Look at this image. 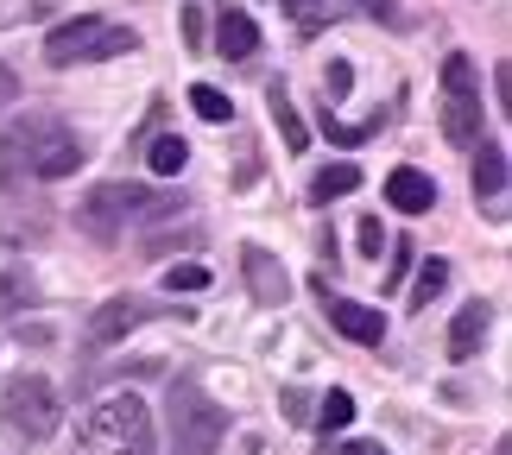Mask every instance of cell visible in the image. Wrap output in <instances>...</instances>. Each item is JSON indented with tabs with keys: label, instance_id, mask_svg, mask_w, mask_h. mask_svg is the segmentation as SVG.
Here are the masks:
<instances>
[{
	"label": "cell",
	"instance_id": "cell-14",
	"mask_svg": "<svg viewBox=\"0 0 512 455\" xmlns=\"http://www.w3.org/2000/svg\"><path fill=\"white\" fill-rule=\"evenodd\" d=\"M266 102H272V127H279V140H285V152H304V146H310V127L298 121V108H291V95H285V83H272V89H266Z\"/></svg>",
	"mask_w": 512,
	"mask_h": 455
},
{
	"label": "cell",
	"instance_id": "cell-17",
	"mask_svg": "<svg viewBox=\"0 0 512 455\" xmlns=\"http://www.w3.org/2000/svg\"><path fill=\"white\" fill-rule=\"evenodd\" d=\"M26 304H38V285L19 266H0V316H19Z\"/></svg>",
	"mask_w": 512,
	"mask_h": 455
},
{
	"label": "cell",
	"instance_id": "cell-15",
	"mask_svg": "<svg viewBox=\"0 0 512 455\" xmlns=\"http://www.w3.org/2000/svg\"><path fill=\"white\" fill-rule=\"evenodd\" d=\"M348 190H361V165H348V158L310 177V203H329V196H348Z\"/></svg>",
	"mask_w": 512,
	"mask_h": 455
},
{
	"label": "cell",
	"instance_id": "cell-11",
	"mask_svg": "<svg viewBox=\"0 0 512 455\" xmlns=\"http://www.w3.org/2000/svg\"><path fill=\"white\" fill-rule=\"evenodd\" d=\"M386 203L405 209V215H424V209H437V184H430L418 165H399L386 177Z\"/></svg>",
	"mask_w": 512,
	"mask_h": 455
},
{
	"label": "cell",
	"instance_id": "cell-31",
	"mask_svg": "<svg viewBox=\"0 0 512 455\" xmlns=\"http://www.w3.org/2000/svg\"><path fill=\"white\" fill-rule=\"evenodd\" d=\"M361 13H373V19H392V0H361Z\"/></svg>",
	"mask_w": 512,
	"mask_h": 455
},
{
	"label": "cell",
	"instance_id": "cell-19",
	"mask_svg": "<svg viewBox=\"0 0 512 455\" xmlns=\"http://www.w3.org/2000/svg\"><path fill=\"white\" fill-rule=\"evenodd\" d=\"M310 418H317L323 430H348V424H354V399H348V392L336 386V392H323V405L310 411Z\"/></svg>",
	"mask_w": 512,
	"mask_h": 455
},
{
	"label": "cell",
	"instance_id": "cell-8",
	"mask_svg": "<svg viewBox=\"0 0 512 455\" xmlns=\"http://www.w3.org/2000/svg\"><path fill=\"white\" fill-rule=\"evenodd\" d=\"M146 316H152L146 298H108L102 310L89 316V329H83V335H89V348H114V342H127V335L140 329Z\"/></svg>",
	"mask_w": 512,
	"mask_h": 455
},
{
	"label": "cell",
	"instance_id": "cell-30",
	"mask_svg": "<svg viewBox=\"0 0 512 455\" xmlns=\"http://www.w3.org/2000/svg\"><path fill=\"white\" fill-rule=\"evenodd\" d=\"M329 455H386V449H380V443H336Z\"/></svg>",
	"mask_w": 512,
	"mask_h": 455
},
{
	"label": "cell",
	"instance_id": "cell-29",
	"mask_svg": "<svg viewBox=\"0 0 512 455\" xmlns=\"http://www.w3.org/2000/svg\"><path fill=\"white\" fill-rule=\"evenodd\" d=\"M494 95H500V108H512V70L506 64L494 70Z\"/></svg>",
	"mask_w": 512,
	"mask_h": 455
},
{
	"label": "cell",
	"instance_id": "cell-28",
	"mask_svg": "<svg viewBox=\"0 0 512 455\" xmlns=\"http://www.w3.org/2000/svg\"><path fill=\"white\" fill-rule=\"evenodd\" d=\"M13 102H19V76L0 64V108H13Z\"/></svg>",
	"mask_w": 512,
	"mask_h": 455
},
{
	"label": "cell",
	"instance_id": "cell-33",
	"mask_svg": "<svg viewBox=\"0 0 512 455\" xmlns=\"http://www.w3.org/2000/svg\"><path fill=\"white\" fill-rule=\"evenodd\" d=\"M285 7H310V0H285Z\"/></svg>",
	"mask_w": 512,
	"mask_h": 455
},
{
	"label": "cell",
	"instance_id": "cell-12",
	"mask_svg": "<svg viewBox=\"0 0 512 455\" xmlns=\"http://www.w3.org/2000/svg\"><path fill=\"white\" fill-rule=\"evenodd\" d=\"M215 51L241 64V57L260 51V26H253V19H247L241 7H222V19H215Z\"/></svg>",
	"mask_w": 512,
	"mask_h": 455
},
{
	"label": "cell",
	"instance_id": "cell-9",
	"mask_svg": "<svg viewBox=\"0 0 512 455\" xmlns=\"http://www.w3.org/2000/svg\"><path fill=\"white\" fill-rule=\"evenodd\" d=\"M329 323H336L348 342H361V348H380L386 342V316L373 310V304H354V298H336L329 304Z\"/></svg>",
	"mask_w": 512,
	"mask_h": 455
},
{
	"label": "cell",
	"instance_id": "cell-18",
	"mask_svg": "<svg viewBox=\"0 0 512 455\" xmlns=\"http://www.w3.org/2000/svg\"><path fill=\"white\" fill-rule=\"evenodd\" d=\"M146 165L159 171V177H177V171L190 165V146L177 140V133H159V140H152V152H146Z\"/></svg>",
	"mask_w": 512,
	"mask_h": 455
},
{
	"label": "cell",
	"instance_id": "cell-7",
	"mask_svg": "<svg viewBox=\"0 0 512 455\" xmlns=\"http://www.w3.org/2000/svg\"><path fill=\"white\" fill-rule=\"evenodd\" d=\"M0 424L13 430L19 443H45L57 424H64V405H57V386L38 380V373H19L0 399Z\"/></svg>",
	"mask_w": 512,
	"mask_h": 455
},
{
	"label": "cell",
	"instance_id": "cell-10",
	"mask_svg": "<svg viewBox=\"0 0 512 455\" xmlns=\"http://www.w3.org/2000/svg\"><path fill=\"white\" fill-rule=\"evenodd\" d=\"M241 272H247V285H253V298H260V304H285L291 279H285V266L272 260L266 247H241Z\"/></svg>",
	"mask_w": 512,
	"mask_h": 455
},
{
	"label": "cell",
	"instance_id": "cell-23",
	"mask_svg": "<svg viewBox=\"0 0 512 455\" xmlns=\"http://www.w3.org/2000/svg\"><path fill=\"white\" fill-rule=\"evenodd\" d=\"M348 89H354V70L342 64V57H329V70H323V95H329V102H342Z\"/></svg>",
	"mask_w": 512,
	"mask_h": 455
},
{
	"label": "cell",
	"instance_id": "cell-1",
	"mask_svg": "<svg viewBox=\"0 0 512 455\" xmlns=\"http://www.w3.org/2000/svg\"><path fill=\"white\" fill-rule=\"evenodd\" d=\"M76 165H83V140L57 121V114H26L19 127L0 133V177H70Z\"/></svg>",
	"mask_w": 512,
	"mask_h": 455
},
{
	"label": "cell",
	"instance_id": "cell-22",
	"mask_svg": "<svg viewBox=\"0 0 512 455\" xmlns=\"http://www.w3.org/2000/svg\"><path fill=\"white\" fill-rule=\"evenodd\" d=\"M165 291H171V298H177V291H209V266H196V260L165 266Z\"/></svg>",
	"mask_w": 512,
	"mask_h": 455
},
{
	"label": "cell",
	"instance_id": "cell-2",
	"mask_svg": "<svg viewBox=\"0 0 512 455\" xmlns=\"http://www.w3.org/2000/svg\"><path fill=\"white\" fill-rule=\"evenodd\" d=\"M177 209H184V196H159L140 184H95L76 203V228L89 241H121L127 222H177Z\"/></svg>",
	"mask_w": 512,
	"mask_h": 455
},
{
	"label": "cell",
	"instance_id": "cell-16",
	"mask_svg": "<svg viewBox=\"0 0 512 455\" xmlns=\"http://www.w3.org/2000/svg\"><path fill=\"white\" fill-rule=\"evenodd\" d=\"M500 190H506V146L487 140L475 152V196H500Z\"/></svg>",
	"mask_w": 512,
	"mask_h": 455
},
{
	"label": "cell",
	"instance_id": "cell-4",
	"mask_svg": "<svg viewBox=\"0 0 512 455\" xmlns=\"http://www.w3.org/2000/svg\"><path fill=\"white\" fill-rule=\"evenodd\" d=\"M127 51H140V32L121 26V19H102V13H83V19H70V26H57L45 38V57L57 70L102 64V57H127Z\"/></svg>",
	"mask_w": 512,
	"mask_h": 455
},
{
	"label": "cell",
	"instance_id": "cell-24",
	"mask_svg": "<svg viewBox=\"0 0 512 455\" xmlns=\"http://www.w3.org/2000/svg\"><path fill=\"white\" fill-rule=\"evenodd\" d=\"M323 127H329V140H336V146H361V140H367V133L380 127V121H367V127H336V121L323 114Z\"/></svg>",
	"mask_w": 512,
	"mask_h": 455
},
{
	"label": "cell",
	"instance_id": "cell-3",
	"mask_svg": "<svg viewBox=\"0 0 512 455\" xmlns=\"http://www.w3.org/2000/svg\"><path fill=\"white\" fill-rule=\"evenodd\" d=\"M76 437H83L89 455H152V411L133 392H114L83 418Z\"/></svg>",
	"mask_w": 512,
	"mask_h": 455
},
{
	"label": "cell",
	"instance_id": "cell-26",
	"mask_svg": "<svg viewBox=\"0 0 512 455\" xmlns=\"http://www.w3.org/2000/svg\"><path fill=\"white\" fill-rule=\"evenodd\" d=\"M184 38L190 51H203V7H184Z\"/></svg>",
	"mask_w": 512,
	"mask_h": 455
},
{
	"label": "cell",
	"instance_id": "cell-25",
	"mask_svg": "<svg viewBox=\"0 0 512 455\" xmlns=\"http://www.w3.org/2000/svg\"><path fill=\"white\" fill-rule=\"evenodd\" d=\"M304 405H310L304 392H298V386H285V418H291V424H310V411H304Z\"/></svg>",
	"mask_w": 512,
	"mask_h": 455
},
{
	"label": "cell",
	"instance_id": "cell-20",
	"mask_svg": "<svg viewBox=\"0 0 512 455\" xmlns=\"http://www.w3.org/2000/svg\"><path fill=\"white\" fill-rule=\"evenodd\" d=\"M190 108L203 114L209 127H222L228 114H234V108H228V95H222V89H209V83H196V89H190Z\"/></svg>",
	"mask_w": 512,
	"mask_h": 455
},
{
	"label": "cell",
	"instance_id": "cell-13",
	"mask_svg": "<svg viewBox=\"0 0 512 455\" xmlns=\"http://www.w3.org/2000/svg\"><path fill=\"white\" fill-rule=\"evenodd\" d=\"M487 329H494V310H487L481 298H475V304H462V310H456V323H449V354H456V361H468V354L487 342Z\"/></svg>",
	"mask_w": 512,
	"mask_h": 455
},
{
	"label": "cell",
	"instance_id": "cell-32",
	"mask_svg": "<svg viewBox=\"0 0 512 455\" xmlns=\"http://www.w3.org/2000/svg\"><path fill=\"white\" fill-rule=\"evenodd\" d=\"M494 455H512V443H506V437H500V443H494Z\"/></svg>",
	"mask_w": 512,
	"mask_h": 455
},
{
	"label": "cell",
	"instance_id": "cell-5",
	"mask_svg": "<svg viewBox=\"0 0 512 455\" xmlns=\"http://www.w3.org/2000/svg\"><path fill=\"white\" fill-rule=\"evenodd\" d=\"M228 437V418H222V405L203 399L190 380H177L171 386V449L177 455H215Z\"/></svg>",
	"mask_w": 512,
	"mask_h": 455
},
{
	"label": "cell",
	"instance_id": "cell-27",
	"mask_svg": "<svg viewBox=\"0 0 512 455\" xmlns=\"http://www.w3.org/2000/svg\"><path fill=\"white\" fill-rule=\"evenodd\" d=\"M380 247H386V234H380V222H361V253H367V260H380Z\"/></svg>",
	"mask_w": 512,
	"mask_h": 455
},
{
	"label": "cell",
	"instance_id": "cell-6",
	"mask_svg": "<svg viewBox=\"0 0 512 455\" xmlns=\"http://www.w3.org/2000/svg\"><path fill=\"white\" fill-rule=\"evenodd\" d=\"M443 140L462 152L481 146V83H475V64L462 51L443 57Z\"/></svg>",
	"mask_w": 512,
	"mask_h": 455
},
{
	"label": "cell",
	"instance_id": "cell-21",
	"mask_svg": "<svg viewBox=\"0 0 512 455\" xmlns=\"http://www.w3.org/2000/svg\"><path fill=\"white\" fill-rule=\"evenodd\" d=\"M443 285H449V260H424L418 266V285H411V304H430Z\"/></svg>",
	"mask_w": 512,
	"mask_h": 455
}]
</instances>
